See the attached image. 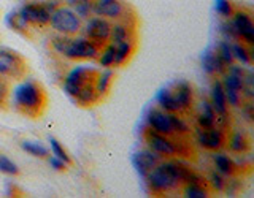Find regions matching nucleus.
Here are the masks:
<instances>
[{"instance_id":"f257e3e1","label":"nucleus","mask_w":254,"mask_h":198,"mask_svg":"<svg viewBox=\"0 0 254 198\" xmlns=\"http://www.w3.org/2000/svg\"><path fill=\"white\" fill-rule=\"evenodd\" d=\"M13 103L21 113L30 117H37L46 105V95L37 83L22 81L14 87Z\"/></svg>"},{"instance_id":"f03ea898","label":"nucleus","mask_w":254,"mask_h":198,"mask_svg":"<svg viewBox=\"0 0 254 198\" xmlns=\"http://www.w3.org/2000/svg\"><path fill=\"white\" fill-rule=\"evenodd\" d=\"M145 178L148 181L151 192H154V194L172 192V190H175L180 186L178 163L177 162L157 163Z\"/></svg>"},{"instance_id":"7ed1b4c3","label":"nucleus","mask_w":254,"mask_h":198,"mask_svg":"<svg viewBox=\"0 0 254 198\" xmlns=\"http://www.w3.org/2000/svg\"><path fill=\"white\" fill-rule=\"evenodd\" d=\"M50 24L62 35H75L81 29V18L68 6H56L50 16Z\"/></svg>"},{"instance_id":"20e7f679","label":"nucleus","mask_w":254,"mask_h":198,"mask_svg":"<svg viewBox=\"0 0 254 198\" xmlns=\"http://www.w3.org/2000/svg\"><path fill=\"white\" fill-rule=\"evenodd\" d=\"M95 76H97V71L92 67H86V65H78L75 68H71L68 71V75L64 81V91H65L70 97H76L81 86L87 83H94Z\"/></svg>"},{"instance_id":"39448f33","label":"nucleus","mask_w":254,"mask_h":198,"mask_svg":"<svg viewBox=\"0 0 254 198\" xmlns=\"http://www.w3.org/2000/svg\"><path fill=\"white\" fill-rule=\"evenodd\" d=\"M54 8L51 2H29L21 6L19 14L32 26H46L50 24V16Z\"/></svg>"},{"instance_id":"423d86ee","label":"nucleus","mask_w":254,"mask_h":198,"mask_svg":"<svg viewBox=\"0 0 254 198\" xmlns=\"http://www.w3.org/2000/svg\"><path fill=\"white\" fill-rule=\"evenodd\" d=\"M100 50L99 45L89 38H70L65 48L64 57L71 60H84V59H97Z\"/></svg>"},{"instance_id":"0eeeda50","label":"nucleus","mask_w":254,"mask_h":198,"mask_svg":"<svg viewBox=\"0 0 254 198\" xmlns=\"http://www.w3.org/2000/svg\"><path fill=\"white\" fill-rule=\"evenodd\" d=\"M145 141L151 150H154L156 154L161 157H172L177 155L180 152V149L177 146V143L172 141L170 137L162 133H157L154 130H148L145 135Z\"/></svg>"},{"instance_id":"6e6552de","label":"nucleus","mask_w":254,"mask_h":198,"mask_svg":"<svg viewBox=\"0 0 254 198\" xmlns=\"http://www.w3.org/2000/svg\"><path fill=\"white\" fill-rule=\"evenodd\" d=\"M24 70H26V65H24V60L18 54L0 48V75L16 79L22 76Z\"/></svg>"},{"instance_id":"1a4fd4ad","label":"nucleus","mask_w":254,"mask_h":198,"mask_svg":"<svg viewBox=\"0 0 254 198\" xmlns=\"http://www.w3.org/2000/svg\"><path fill=\"white\" fill-rule=\"evenodd\" d=\"M92 13L105 19H121L127 8L123 0H92Z\"/></svg>"},{"instance_id":"9d476101","label":"nucleus","mask_w":254,"mask_h":198,"mask_svg":"<svg viewBox=\"0 0 254 198\" xmlns=\"http://www.w3.org/2000/svg\"><path fill=\"white\" fill-rule=\"evenodd\" d=\"M84 30H86L87 38L92 40L94 43H97L100 46V45H103V43L110 40L111 24L105 18H100V16H97V18L87 19Z\"/></svg>"},{"instance_id":"9b49d317","label":"nucleus","mask_w":254,"mask_h":198,"mask_svg":"<svg viewBox=\"0 0 254 198\" xmlns=\"http://www.w3.org/2000/svg\"><path fill=\"white\" fill-rule=\"evenodd\" d=\"M195 133H197V143L205 149L218 150L224 146L226 135L222 132V129H216V127H211V129H200V127H198Z\"/></svg>"},{"instance_id":"f8f14e48","label":"nucleus","mask_w":254,"mask_h":198,"mask_svg":"<svg viewBox=\"0 0 254 198\" xmlns=\"http://www.w3.org/2000/svg\"><path fill=\"white\" fill-rule=\"evenodd\" d=\"M159 160H161V155L156 154L154 150H151L149 148L141 149L132 155V165L140 176H146V174L159 163Z\"/></svg>"},{"instance_id":"ddd939ff","label":"nucleus","mask_w":254,"mask_h":198,"mask_svg":"<svg viewBox=\"0 0 254 198\" xmlns=\"http://www.w3.org/2000/svg\"><path fill=\"white\" fill-rule=\"evenodd\" d=\"M146 124L151 130H154L157 133H162V135H167V137H172L173 133V129H172V124H170V117H169V113L167 111H162V109H149L148 114H146Z\"/></svg>"},{"instance_id":"4468645a","label":"nucleus","mask_w":254,"mask_h":198,"mask_svg":"<svg viewBox=\"0 0 254 198\" xmlns=\"http://www.w3.org/2000/svg\"><path fill=\"white\" fill-rule=\"evenodd\" d=\"M232 18V24L238 38H243L248 45H254V24L251 14L246 11H234Z\"/></svg>"},{"instance_id":"2eb2a0df","label":"nucleus","mask_w":254,"mask_h":198,"mask_svg":"<svg viewBox=\"0 0 254 198\" xmlns=\"http://www.w3.org/2000/svg\"><path fill=\"white\" fill-rule=\"evenodd\" d=\"M211 106L216 114H227V100L224 95V87H222L221 81H214L211 84Z\"/></svg>"},{"instance_id":"dca6fc26","label":"nucleus","mask_w":254,"mask_h":198,"mask_svg":"<svg viewBox=\"0 0 254 198\" xmlns=\"http://www.w3.org/2000/svg\"><path fill=\"white\" fill-rule=\"evenodd\" d=\"M172 92L175 100L178 103L180 111H185L190 106V103H192V87H190L188 81H180L175 86V91Z\"/></svg>"},{"instance_id":"f3484780","label":"nucleus","mask_w":254,"mask_h":198,"mask_svg":"<svg viewBox=\"0 0 254 198\" xmlns=\"http://www.w3.org/2000/svg\"><path fill=\"white\" fill-rule=\"evenodd\" d=\"M224 67L226 65L221 62L216 51L208 50V51L203 52V55H202V68L205 70V73H208V75L222 73V71H224Z\"/></svg>"},{"instance_id":"a211bd4d","label":"nucleus","mask_w":254,"mask_h":198,"mask_svg":"<svg viewBox=\"0 0 254 198\" xmlns=\"http://www.w3.org/2000/svg\"><path fill=\"white\" fill-rule=\"evenodd\" d=\"M197 122L200 129H211V127L216 125V113H214L210 101H202L200 113L197 116Z\"/></svg>"},{"instance_id":"6ab92c4d","label":"nucleus","mask_w":254,"mask_h":198,"mask_svg":"<svg viewBox=\"0 0 254 198\" xmlns=\"http://www.w3.org/2000/svg\"><path fill=\"white\" fill-rule=\"evenodd\" d=\"M156 100L159 103V106H161L164 111H167V113H180L178 103L173 97V92L170 89H167V87H164V89L157 92Z\"/></svg>"},{"instance_id":"aec40b11","label":"nucleus","mask_w":254,"mask_h":198,"mask_svg":"<svg viewBox=\"0 0 254 198\" xmlns=\"http://www.w3.org/2000/svg\"><path fill=\"white\" fill-rule=\"evenodd\" d=\"M111 45L115 46V65H124L133 52V40L111 43Z\"/></svg>"},{"instance_id":"412c9836","label":"nucleus","mask_w":254,"mask_h":198,"mask_svg":"<svg viewBox=\"0 0 254 198\" xmlns=\"http://www.w3.org/2000/svg\"><path fill=\"white\" fill-rule=\"evenodd\" d=\"M75 99L81 106H92L94 103L99 101L100 97H99V94L95 92L94 83H87V84L81 86V89H79V92Z\"/></svg>"},{"instance_id":"4be33fe9","label":"nucleus","mask_w":254,"mask_h":198,"mask_svg":"<svg viewBox=\"0 0 254 198\" xmlns=\"http://www.w3.org/2000/svg\"><path fill=\"white\" fill-rule=\"evenodd\" d=\"M229 148L235 154H245L246 150L250 149V140L246 137V133L242 130H235L232 135H230Z\"/></svg>"},{"instance_id":"5701e85b","label":"nucleus","mask_w":254,"mask_h":198,"mask_svg":"<svg viewBox=\"0 0 254 198\" xmlns=\"http://www.w3.org/2000/svg\"><path fill=\"white\" fill-rule=\"evenodd\" d=\"M111 79H113V71L111 70H105V71H100L97 73L94 79V87H95V92L99 94V97L102 99L103 95H107L110 87H111Z\"/></svg>"},{"instance_id":"b1692460","label":"nucleus","mask_w":254,"mask_h":198,"mask_svg":"<svg viewBox=\"0 0 254 198\" xmlns=\"http://www.w3.org/2000/svg\"><path fill=\"white\" fill-rule=\"evenodd\" d=\"M213 162H214V166H216V170L221 174H224V176H232L237 170V166H235L232 158L224 155V154H214Z\"/></svg>"},{"instance_id":"393cba45","label":"nucleus","mask_w":254,"mask_h":198,"mask_svg":"<svg viewBox=\"0 0 254 198\" xmlns=\"http://www.w3.org/2000/svg\"><path fill=\"white\" fill-rule=\"evenodd\" d=\"M127 40H133L132 30L127 24H115L111 26V34H110V43H119V42H127Z\"/></svg>"},{"instance_id":"a878e982","label":"nucleus","mask_w":254,"mask_h":198,"mask_svg":"<svg viewBox=\"0 0 254 198\" xmlns=\"http://www.w3.org/2000/svg\"><path fill=\"white\" fill-rule=\"evenodd\" d=\"M67 3L79 18H87L92 13V0H67Z\"/></svg>"},{"instance_id":"bb28decb","label":"nucleus","mask_w":254,"mask_h":198,"mask_svg":"<svg viewBox=\"0 0 254 198\" xmlns=\"http://www.w3.org/2000/svg\"><path fill=\"white\" fill-rule=\"evenodd\" d=\"M6 24L10 26L13 30H16V32H27V29H29V22L22 18V16L19 14V11H13V13H10L6 16Z\"/></svg>"},{"instance_id":"cd10ccee","label":"nucleus","mask_w":254,"mask_h":198,"mask_svg":"<svg viewBox=\"0 0 254 198\" xmlns=\"http://www.w3.org/2000/svg\"><path fill=\"white\" fill-rule=\"evenodd\" d=\"M230 48H232L234 59H237L240 63H243V65H250V63H251V54H250L248 50H246V46L240 45L238 42H234V43H230Z\"/></svg>"},{"instance_id":"c85d7f7f","label":"nucleus","mask_w":254,"mask_h":198,"mask_svg":"<svg viewBox=\"0 0 254 198\" xmlns=\"http://www.w3.org/2000/svg\"><path fill=\"white\" fill-rule=\"evenodd\" d=\"M218 55L221 62L224 63V65H232V62L235 60L234 55H232V48H230V43L227 42V40H224V42H221L219 46H218Z\"/></svg>"},{"instance_id":"c756f323","label":"nucleus","mask_w":254,"mask_h":198,"mask_svg":"<svg viewBox=\"0 0 254 198\" xmlns=\"http://www.w3.org/2000/svg\"><path fill=\"white\" fill-rule=\"evenodd\" d=\"M183 194L188 198H206L208 197V190L200 184H185Z\"/></svg>"},{"instance_id":"7c9ffc66","label":"nucleus","mask_w":254,"mask_h":198,"mask_svg":"<svg viewBox=\"0 0 254 198\" xmlns=\"http://www.w3.org/2000/svg\"><path fill=\"white\" fill-rule=\"evenodd\" d=\"M97 57H99V63L102 67H105V68L113 67L115 65V46L110 43L105 50H103L102 52H99Z\"/></svg>"},{"instance_id":"2f4dec72","label":"nucleus","mask_w":254,"mask_h":198,"mask_svg":"<svg viewBox=\"0 0 254 198\" xmlns=\"http://www.w3.org/2000/svg\"><path fill=\"white\" fill-rule=\"evenodd\" d=\"M21 148L26 150V152L35 155V157H48V149L40 145V143H34V141H24Z\"/></svg>"},{"instance_id":"473e14b6","label":"nucleus","mask_w":254,"mask_h":198,"mask_svg":"<svg viewBox=\"0 0 254 198\" xmlns=\"http://www.w3.org/2000/svg\"><path fill=\"white\" fill-rule=\"evenodd\" d=\"M169 117H170V124H172L173 133H178V135H186L188 133V130H189L188 124L183 121V119L177 113H169Z\"/></svg>"},{"instance_id":"72a5a7b5","label":"nucleus","mask_w":254,"mask_h":198,"mask_svg":"<svg viewBox=\"0 0 254 198\" xmlns=\"http://www.w3.org/2000/svg\"><path fill=\"white\" fill-rule=\"evenodd\" d=\"M50 143H51V149H53L54 155L58 157V158H61V160L65 163V165H70L71 163V158L68 157L67 150L64 149V146L61 145V143L56 140V138H50Z\"/></svg>"},{"instance_id":"f704fd0d","label":"nucleus","mask_w":254,"mask_h":198,"mask_svg":"<svg viewBox=\"0 0 254 198\" xmlns=\"http://www.w3.org/2000/svg\"><path fill=\"white\" fill-rule=\"evenodd\" d=\"M0 173H5V174H18L19 173V168L18 165H16L13 160H10L6 155L0 154Z\"/></svg>"},{"instance_id":"c9c22d12","label":"nucleus","mask_w":254,"mask_h":198,"mask_svg":"<svg viewBox=\"0 0 254 198\" xmlns=\"http://www.w3.org/2000/svg\"><path fill=\"white\" fill-rule=\"evenodd\" d=\"M214 8H216V11L222 16V18H232L234 5L230 0H216V2H214Z\"/></svg>"},{"instance_id":"e433bc0d","label":"nucleus","mask_w":254,"mask_h":198,"mask_svg":"<svg viewBox=\"0 0 254 198\" xmlns=\"http://www.w3.org/2000/svg\"><path fill=\"white\" fill-rule=\"evenodd\" d=\"M222 87H224V86H222ZM224 95H226L227 105H232V106H240L242 105V92L240 91L230 89V87H224Z\"/></svg>"},{"instance_id":"4c0bfd02","label":"nucleus","mask_w":254,"mask_h":198,"mask_svg":"<svg viewBox=\"0 0 254 198\" xmlns=\"http://www.w3.org/2000/svg\"><path fill=\"white\" fill-rule=\"evenodd\" d=\"M219 29H221V34L226 37V40H229V42H238V35L232 22H229V21L221 22Z\"/></svg>"},{"instance_id":"58836bf2","label":"nucleus","mask_w":254,"mask_h":198,"mask_svg":"<svg viewBox=\"0 0 254 198\" xmlns=\"http://www.w3.org/2000/svg\"><path fill=\"white\" fill-rule=\"evenodd\" d=\"M68 42H70V38H68V35H59V37H56V38H53V48H54V51L58 52V54H61V55H64V52H65V48H67V45H68Z\"/></svg>"},{"instance_id":"ea45409f","label":"nucleus","mask_w":254,"mask_h":198,"mask_svg":"<svg viewBox=\"0 0 254 198\" xmlns=\"http://www.w3.org/2000/svg\"><path fill=\"white\" fill-rule=\"evenodd\" d=\"M210 184H211V187L216 190V192H222V190L226 189V181H224V178H222V174L218 171H213L211 174H210Z\"/></svg>"},{"instance_id":"a19ab883","label":"nucleus","mask_w":254,"mask_h":198,"mask_svg":"<svg viewBox=\"0 0 254 198\" xmlns=\"http://www.w3.org/2000/svg\"><path fill=\"white\" fill-rule=\"evenodd\" d=\"M8 95H10V89H8V84L5 81H0V106L6 105Z\"/></svg>"},{"instance_id":"79ce46f5","label":"nucleus","mask_w":254,"mask_h":198,"mask_svg":"<svg viewBox=\"0 0 254 198\" xmlns=\"http://www.w3.org/2000/svg\"><path fill=\"white\" fill-rule=\"evenodd\" d=\"M50 165L53 166V168L56 170V171H62V170H65V163H64L61 158H58V157H51L50 158Z\"/></svg>"},{"instance_id":"37998d69","label":"nucleus","mask_w":254,"mask_h":198,"mask_svg":"<svg viewBox=\"0 0 254 198\" xmlns=\"http://www.w3.org/2000/svg\"><path fill=\"white\" fill-rule=\"evenodd\" d=\"M242 113H243V116L246 117V121H253L254 119V114H253V105L251 103H248V105H245V106H242Z\"/></svg>"},{"instance_id":"c03bdc74","label":"nucleus","mask_w":254,"mask_h":198,"mask_svg":"<svg viewBox=\"0 0 254 198\" xmlns=\"http://www.w3.org/2000/svg\"><path fill=\"white\" fill-rule=\"evenodd\" d=\"M237 189H238V184H235V181H230L229 186H227V194L230 197H234V194L237 192Z\"/></svg>"}]
</instances>
